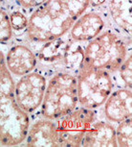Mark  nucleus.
Returning a JSON list of instances; mask_svg holds the SVG:
<instances>
[{
	"label": "nucleus",
	"instance_id": "nucleus-1",
	"mask_svg": "<svg viewBox=\"0 0 132 147\" xmlns=\"http://www.w3.org/2000/svg\"><path fill=\"white\" fill-rule=\"evenodd\" d=\"M89 3L90 0H46L29 15L26 40L41 44L65 35Z\"/></svg>",
	"mask_w": 132,
	"mask_h": 147
},
{
	"label": "nucleus",
	"instance_id": "nucleus-2",
	"mask_svg": "<svg viewBox=\"0 0 132 147\" xmlns=\"http://www.w3.org/2000/svg\"><path fill=\"white\" fill-rule=\"evenodd\" d=\"M85 43L78 42L65 35L39 44L35 51L37 70L49 77L56 73L77 75L84 59Z\"/></svg>",
	"mask_w": 132,
	"mask_h": 147
},
{
	"label": "nucleus",
	"instance_id": "nucleus-3",
	"mask_svg": "<svg viewBox=\"0 0 132 147\" xmlns=\"http://www.w3.org/2000/svg\"><path fill=\"white\" fill-rule=\"evenodd\" d=\"M131 52V38L111 26L85 43L83 65L115 73Z\"/></svg>",
	"mask_w": 132,
	"mask_h": 147
},
{
	"label": "nucleus",
	"instance_id": "nucleus-4",
	"mask_svg": "<svg viewBox=\"0 0 132 147\" xmlns=\"http://www.w3.org/2000/svg\"><path fill=\"white\" fill-rule=\"evenodd\" d=\"M31 118L15 99L13 77L0 80V141L2 145L15 146L25 140Z\"/></svg>",
	"mask_w": 132,
	"mask_h": 147
},
{
	"label": "nucleus",
	"instance_id": "nucleus-5",
	"mask_svg": "<svg viewBox=\"0 0 132 147\" xmlns=\"http://www.w3.org/2000/svg\"><path fill=\"white\" fill-rule=\"evenodd\" d=\"M78 106L77 75L61 72L49 76L38 116L57 120Z\"/></svg>",
	"mask_w": 132,
	"mask_h": 147
},
{
	"label": "nucleus",
	"instance_id": "nucleus-6",
	"mask_svg": "<svg viewBox=\"0 0 132 147\" xmlns=\"http://www.w3.org/2000/svg\"><path fill=\"white\" fill-rule=\"evenodd\" d=\"M114 88V80L111 73L103 69L82 65L77 74L79 106L100 110Z\"/></svg>",
	"mask_w": 132,
	"mask_h": 147
},
{
	"label": "nucleus",
	"instance_id": "nucleus-7",
	"mask_svg": "<svg viewBox=\"0 0 132 147\" xmlns=\"http://www.w3.org/2000/svg\"><path fill=\"white\" fill-rule=\"evenodd\" d=\"M100 115L99 110L78 106L68 115L57 119L59 146H81L84 134Z\"/></svg>",
	"mask_w": 132,
	"mask_h": 147
},
{
	"label": "nucleus",
	"instance_id": "nucleus-8",
	"mask_svg": "<svg viewBox=\"0 0 132 147\" xmlns=\"http://www.w3.org/2000/svg\"><path fill=\"white\" fill-rule=\"evenodd\" d=\"M48 77L35 69L15 82V99L22 111L29 115L38 112L42 103Z\"/></svg>",
	"mask_w": 132,
	"mask_h": 147
},
{
	"label": "nucleus",
	"instance_id": "nucleus-9",
	"mask_svg": "<svg viewBox=\"0 0 132 147\" xmlns=\"http://www.w3.org/2000/svg\"><path fill=\"white\" fill-rule=\"evenodd\" d=\"M110 26L105 7L88 8L68 31L67 35L73 40L86 43Z\"/></svg>",
	"mask_w": 132,
	"mask_h": 147
},
{
	"label": "nucleus",
	"instance_id": "nucleus-10",
	"mask_svg": "<svg viewBox=\"0 0 132 147\" xmlns=\"http://www.w3.org/2000/svg\"><path fill=\"white\" fill-rule=\"evenodd\" d=\"M5 62L11 74L17 78L35 70L37 65L35 51L25 42L10 45L5 52Z\"/></svg>",
	"mask_w": 132,
	"mask_h": 147
},
{
	"label": "nucleus",
	"instance_id": "nucleus-11",
	"mask_svg": "<svg viewBox=\"0 0 132 147\" xmlns=\"http://www.w3.org/2000/svg\"><path fill=\"white\" fill-rule=\"evenodd\" d=\"M101 113L114 125L132 117V90L115 88L103 105Z\"/></svg>",
	"mask_w": 132,
	"mask_h": 147
},
{
	"label": "nucleus",
	"instance_id": "nucleus-12",
	"mask_svg": "<svg viewBox=\"0 0 132 147\" xmlns=\"http://www.w3.org/2000/svg\"><path fill=\"white\" fill-rule=\"evenodd\" d=\"M23 143L26 146H59L56 120L37 116L30 122Z\"/></svg>",
	"mask_w": 132,
	"mask_h": 147
},
{
	"label": "nucleus",
	"instance_id": "nucleus-13",
	"mask_svg": "<svg viewBox=\"0 0 132 147\" xmlns=\"http://www.w3.org/2000/svg\"><path fill=\"white\" fill-rule=\"evenodd\" d=\"M132 0H106L105 9L109 24L122 34L131 38Z\"/></svg>",
	"mask_w": 132,
	"mask_h": 147
},
{
	"label": "nucleus",
	"instance_id": "nucleus-14",
	"mask_svg": "<svg viewBox=\"0 0 132 147\" xmlns=\"http://www.w3.org/2000/svg\"><path fill=\"white\" fill-rule=\"evenodd\" d=\"M81 146H118L115 125L99 117L84 134Z\"/></svg>",
	"mask_w": 132,
	"mask_h": 147
},
{
	"label": "nucleus",
	"instance_id": "nucleus-15",
	"mask_svg": "<svg viewBox=\"0 0 132 147\" xmlns=\"http://www.w3.org/2000/svg\"><path fill=\"white\" fill-rule=\"evenodd\" d=\"M114 80L115 88H126L132 90V55H127L119 69L111 74Z\"/></svg>",
	"mask_w": 132,
	"mask_h": 147
},
{
	"label": "nucleus",
	"instance_id": "nucleus-16",
	"mask_svg": "<svg viewBox=\"0 0 132 147\" xmlns=\"http://www.w3.org/2000/svg\"><path fill=\"white\" fill-rule=\"evenodd\" d=\"M8 12H9L10 22L13 32V36L17 34H25L27 26H28L29 16L24 11L18 9L17 7L13 8V9H11V11H8Z\"/></svg>",
	"mask_w": 132,
	"mask_h": 147
},
{
	"label": "nucleus",
	"instance_id": "nucleus-17",
	"mask_svg": "<svg viewBox=\"0 0 132 147\" xmlns=\"http://www.w3.org/2000/svg\"><path fill=\"white\" fill-rule=\"evenodd\" d=\"M116 140L118 146H132V117L127 118L120 123L116 124L115 127Z\"/></svg>",
	"mask_w": 132,
	"mask_h": 147
},
{
	"label": "nucleus",
	"instance_id": "nucleus-18",
	"mask_svg": "<svg viewBox=\"0 0 132 147\" xmlns=\"http://www.w3.org/2000/svg\"><path fill=\"white\" fill-rule=\"evenodd\" d=\"M13 38V32L11 26L9 12L3 7H0V43L10 42Z\"/></svg>",
	"mask_w": 132,
	"mask_h": 147
},
{
	"label": "nucleus",
	"instance_id": "nucleus-19",
	"mask_svg": "<svg viewBox=\"0 0 132 147\" xmlns=\"http://www.w3.org/2000/svg\"><path fill=\"white\" fill-rule=\"evenodd\" d=\"M15 6L30 15L33 11L41 6L46 0H13Z\"/></svg>",
	"mask_w": 132,
	"mask_h": 147
},
{
	"label": "nucleus",
	"instance_id": "nucleus-20",
	"mask_svg": "<svg viewBox=\"0 0 132 147\" xmlns=\"http://www.w3.org/2000/svg\"><path fill=\"white\" fill-rule=\"evenodd\" d=\"M106 0H90L89 8H103L105 7Z\"/></svg>",
	"mask_w": 132,
	"mask_h": 147
},
{
	"label": "nucleus",
	"instance_id": "nucleus-21",
	"mask_svg": "<svg viewBox=\"0 0 132 147\" xmlns=\"http://www.w3.org/2000/svg\"><path fill=\"white\" fill-rule=\"evenodd\" d=\"M7 1H9V0H0V7L5 6V4H6Z\"/></svg>",
	"mask_w": 132,
	"mask_h": 147
},
{
	"label": "nucleus",
	"instance_id": "nucleus-22",
	"mask_svg": "<svg viewBox=\"0 0 132 147\" xmlns=\"http://www.w3.org/2000/svg\"><path fill=\"white\" fill-rule=\"evenodd\" d=\"M2 145V143H1V141H0V146H1Z\"/></svg>",
	"mask_w": 132,
	"mask_h": 147
}]
</instances>
